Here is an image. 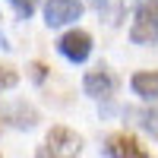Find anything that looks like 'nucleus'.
Instances as JSON below:
<instances>
[{"instance_id": "nucleus-1", "label": "nucleus", "mask_w": 158, "mask_h": 158, "mask_svg": "<svg viewBox=\"0 0 158 158\" xmlns=\"http://www.w3.org/2000/svg\"><path fill=\"white\" fill-rule=\"evenodd\" d=\"M130 41L133 44H158V0H146L136 10Z\"/></svg>"}, {"instance_id": "nucleus-2", "label": "nucleus", "mask_w": 158, "mask_h": 158, "mask_svg": "<svg viewBox=\"0 0 158 158\" xmlns=\"http://www.w3.org/2000/svg\"><path fill=\"white\" fill-rule=\"evenodd\" d=\"M79 16H82V3L79 0H48L44 3V22L51 29H60V25H67Z\"/></svg>"}, {"instance_id": "nucleus-3", "label": "nucleus", "mask_w": 158, "mask_h": 158, "mask_svg": "<svg viewBox=\"0 0 158 158\" xmlns=\"http://www.w3.org/2000/svg\"><path fill=\"white\" fill-rule=\"evenodd\" d=\"M82 139L67 127H54L48 133V149H41V155H79Z\"/></svg>"}, {"instance_id": "nucleus-4", "label": "nucleus", "mask_w": 158, "mask_h": 158, "mask_svg": "<svg viewBox=\"0 0 158 158\" xmlns=\"http://www.w3.org/2000/svg\"><path fill=\"white\" fill-rule=\"evenodd\" d=\"M57 51L67 60H73V63H82L89 54H92V38L85 35V32H79V29H73V32H67L57 41Z\"/></svg>"}, {"instance_id": "nucleus-5", "label": "nucleus", "mask_w": 158, "mask_h": 158, "mask_svg": "<svg viewBox=\"0 0 158 158\" xmlns=\"http://www.w3.org/2000/svg\"><path fill=\"white\" fill-rule=\"evenodd\" d=\"M104 155L111 158H120V155H130V158H146V152L139 149V142L133 136H114L108 139V146H104Z\"/></svg>"}, {"instance_id": "nucleus-6", "label": "nucleus", "mask_w": 158, "mask_h": 158, "mask_svg": "<svg viewBox=\"0 0 158 158\" xmlns=\"http://www.w3.org/2000/svg\"><path fill=\"white\" fill-rule=\"evenodd\" d=\"M111 92H114V76L111 73L95 70V73L85 76V95H92V98H108Z\"/></svg>"}, {"instance_id": "nucleus-7", "label": "nucleus", "mask_w": 158, "mask_h": 158, "mask_svg": "<svg viewBox=\"0 0 158 158\" xmlns=\"http://www.w3.org/2000/svg\"><path fill=\"white\" fill-rule=\"evenodd\" d=\"M130 85H133V92L139 98H146V101L158 98V73H136L130 79Z\"/></svg>"}, {"instance_id": "nucleus-8", "label": "nucleus", "mask_w": 158, "mask_h": 158, "mask_svg": "<svg viewBox=\"0 0 158 158\" xmlns=\"http://www.w3.org/2000/svg\"><path fill=\"white\" fill-rule=\"evenodd\" d=\"M10 3H13V10L19 13V19H29L35 13V6H38V0H10Z\"/></svg>"}, {"instance_id": "nucleus-9", "label": "nucleus", "mask_w": 158, "mask_h": 158, "mask_svg": "<svg viewBox=\"0 0 158 158\" xmlns=\"http://www.w3.org/2000/svg\"><path fill=\"white\" fill-rule=\"evenodd\" d=\"M19 82V76L13 73V70H6V67H0V89H13Z\"/></svg>"}, {"instance_id": "nucleus-10", "label": "nucleus", "mask_w": 158, "mask_h": 158, "mask_svg": "<svg viewBox=\"0 0 158 158\" xmlns=\"http://www.w3.org/2000/svg\"><path fill=\"white\" fill-rule=\"evenodd\" d=\"M32 76H35V79L44 76V67H41V63H32Z\"/></svg>"}, {"instance_id": "nucleus-11", "label": "nucleus", "mask_w": 158, "mask_h": 158, "mask_svg": "<svg viewBox=\"0 0 158 158\" xmlns=\"http://www.w3.org/2000/svg\"><path fill=\"white\" fill-rule=\"evenodd\" d=\"M92 3H95V6H98V10H101V3H104V0H92Z\"/></svg>"}]
</instances>
